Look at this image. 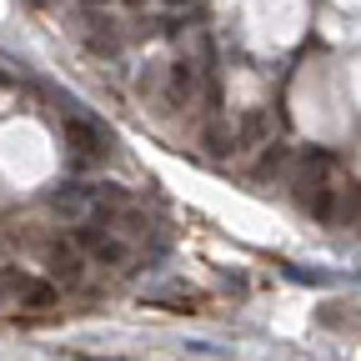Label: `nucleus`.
<instances>
[{
  "mask_svg": "<svg viewBox=\"0 0 361 361\" xmlns=\"http://www.w3.org/2000/svg\"><path fill=\"white\" fill-rule=\"evenodd\" d=\"M266 130H271V116H266V111H251V116L241 121V130H236V146H256V141H266Z\"/></svg>",
  "mask_w": 361,
  "mask_h": 361,
  "instance_id": "7",
  "label": "nucleus"
},
{
  "mask_svg": "<svg viewBox=\"0 0 361 361\" xmlns=\"http://www.w3.org/2000/svg\"><path fill=\"white\" fill-rule=\"evenodd\" d=\"M156 6H161L166 16H196V11H201V0H156Z\"/></svg>",
  "mask_w": 361,
  "mask_h": 361,
  "instance_id": "9",
  "label": "nucleus"
},
{
  "mask_svg": "<svg viewBox=\"0 0 361 361\" xmlns=\"http://www.w3.org/2000/svg\"><path fill=\"white\" fill-rule=\"evenodd\" d=\"M341 216H361V186H341Z\"/></svg>",
  "mask_w": 361,
  "mask_h": 361,
  "instance_id": "10",
  "label": "nucleus"
},
{
  "mask_svg": "<svg viewBox=\"0 0 361 361\" xmlns=\"http://www.w3.org/2000/svg\"><path fill=\"white\" fill-rule=\"evenodd\" d=\"M301 206L316 221H336L341 216V186H331V180H311V186H301Z\"/></svg>",
  "mask_w": 361,
  "mask_h": 361,
  "instance_id": "4",
  "label": "nucleus"
},
{
  "mask_svg": "<svg viewBox=\"0 0 361 361\" xmlns=\"http://www.w3.org/2000/svg\"><path fill=\"white\" fill-rule=\"evenodd\" d=\"M45 266H51V281H66V286H80V276H85V256L71 241L45 246Z\"/></svg>",
  "mask_w": 361,
  "mask_h": 361,
  "instance_id": "3",
  "label": "nucleus"
},
{
  "mask_svg": "<svg viewBox=\"0 0 361 361\" xmlns=\"http://www.w3.org/2000/svg\"><path fill=\"white\" fill-rule=\"evenodd\" d=\"M80 6H116V0H80Z\"/></svg>",
  "mask_w": 361,
  "mask_h": 361,
  "instance_id": "11",
  "label": "nucleus"
},
{
  "mask_svg": "<svg viewBox=\"0 0 361 361\" xmlns=\"http://www.w3.org/2000/svg\"><path fill=\"white\" fill-rule=\"evenodd\" d=\"M196 90H201V61L176 56V61L166 66V101H171V106H191Z\"/></svg>",
  "mask_w": 361,
  "mask_h": 361,
  "instance_id": "2",
  "label": "nucleus"
},
{
  "mask_svg": "<svg viewBox=\"0 0 361 361\" xmlns=\"http://www.w3.org/2000/svg\"><path fill=\"white\" fill-rule=\"evenodd\" d=\"M16 291H20V301L35 306V311H51V306H56V281H20Z\"/></svg>",
  "mask_w": 361,
  "mask_h": 361,
  "instance_id": "6",
  "label": "nucleus"
},
{
  "mask_svg": "<svg viewBox=\"0 0 361 361\" xmlns=\"http://www.w3.org/2000/svg\"><path fill=\"white\" fill-rule=\"evenodd\" d=\"M85 251H90V256H96L101 266H126V261H130V246H126L121 236H111V231H101V236H96V241H90Z\"/></svg>",
  "mask_w": 361,
  "mask_h": 361,
  "instance_id": "5",
  "label": "nucleus"
},
{
  "mask_svg": "<svg viewBox=\"0 0 361 361\" xmlns=\"http://www.w3.org/2000/svg\"><path fill=\"white\" fill-rule=\"evenodd\" d=\"M61 126H66V146L75 151V161H101V156L111 151V135H106L101 121H90V116H80V111H66Z\"/></svg>",
  "mask_w": 361,
  "mask_h": 361,
  "instance_id": "1",
  "label": "nucleus"
},
{
  "mask_svg": "<svg viewBox=\"0 0 361 361\" xmlns=\"http://www.w3.org/2000/svg\"><path fill=\"white\" fill-rule=\"evenodd\" d=\"M286 161H291V146H271V151L256 161V176H261V180H266V176H281Z\"/></svg>",
  "mask_w": 361,
  "mask_h": 361,
  "instance_id": "8",
  "label": "nucleus"
}]
</instances>
